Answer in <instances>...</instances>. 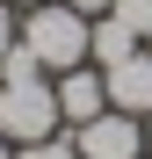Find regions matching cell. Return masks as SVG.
Returning <instances> with one entry per match:
<instances>
[{"label": "cell", "instance_id": "6da1fadb", "mask_svg": "<svg viewBox=\"0 0 152 159\" xmlns=\"http://www.w3.org/2000/svg\"><path fill=\"white\" fill-rule=\"evenodd\" d=\"M87 22L80 7H65V0H36V7H22V43L44 58V72H72L87 65Z\"/></svg>", "mask_w": 152, "mask_h": 159}, {"label": "cell", "instance_id": "7a4b0ae2", "mask_svg": "<svg viewBox=\"0 0 152 159\" xmlns=\"http://www.w3.org/2000/svg\"><path fill=\"white\" fill-rule=\"evenodd\" d=\"M51 130H65L58 116V87L51 80H22V87H0V138L7 145H36Z\"/></svg>", "mask_w": 152, "mask_h": 159}, {"label": "cell", "instance_id": "3957f363", "mask_svg": "<svg viewBox=\"0 0 152 159\" xmlns=\"http://www.w3.org/2000/svg\"><path fill=\"white\" fill-rule=\"evenodd\" d=\"M72 145H80V159H145V116L101 109L87 123H72Z\"/></svg>", "mask_w": 152, "mask_h": 159}, {"label": "cell", "instance_id": "277c9868", "mask_svg": "<svg viewBox=\"0 0 152 159\" xmlns=\"http://www.w3.org/2000/svg\"><path fill=\"white\" fill-rule=\"evenodd\" d=\"M51 87H58V116H65V130L109 109V87H101V65H72V72H51Z\"/></svg>", "mask_w": 152, "mask_h": 159}, {"label": "cell", "instance_id": "5b68a950", "mask_svg": "<svg viewBox=\"0 0 152 159\" xmlns=\"http://www.w3.org/2000/svg\"><path fill=\"white\" fill-rule=\"evenodd\" d=\"M101 87H109V109L152 116V51H131L123 65H101Z\"/></svg>", "mask_w": 152, "mask_h": 159}, {"label": "cell", "instance_id": "8992f818", "mask_svg": "<svg viewBox=\"0 0 152 159\" xmlns=\"http://www.w3.org/2000/svg\"><path fill=\"white\" fill-rule=\"evenodd\" d=\"M131 51H145V36H138V29H131V22H123L116 7L87 22V65H123Z\"/></svg>", "mask_w": 152, "mask_h": 159}, {"label": "cell", "instance_id": "52a82bcc", "mask_svg": "<svg viewBox=\"0 0 152 159\" xmlns=\"http://www.w3.org/2000/svg\"><path fill=\"white\" fill-rule=\"evenodd\" d=\"M22 80H51V72H44V58H36V51L15 36V51L0 58V87H22Z\"/></svg>", "mask_w": 152, "mask_h": 159}, {"label": "cell", "instance_id": "ba28073f", "mask_svg": "<svg viewBox=\"0 0 152 159\" xmlns=\"http://www.w3.org/2000/svg\"><path fill=\"white\" fill-rule=\"evenodd\" d=\"M15 159H80V145H72V130H51L36 145H15Z\"/></svg>", "mask_w": 152, "mask_h": 159}, {"label": "cell", "instance_id": "9c48e42d", "mask_svg": "<svg viewBox=\"0 0 152 159\" xmlns=\"http://www.w3.org/2000/svg\"><path fill=\"white\" fill-rule=\"evenodd\" d=\"M116 15H123V22H131V29L152 43V0H116Z\"/></svg>", "mask_w": 152, "mask_h": 159}, {"label": "cell", "instance_id": "30bf717a", "mask_svg": "<svg viewBox=\"0 0 152 159\" xmlns=\"http://www.w3.org/2000/svg\"><path fill=\"white\" fill-rule=\"evenodd\" d=\"M15 36H22V7H7V0H0V58L15 51Z\"/></svg>", "mask_w": 152, "mask_h": 159}, {"label": "cell", "instance_id": "8fae6325", "mask_svg": "<svg viewBox=\"0 0 152 159\" xmlns=\"http://www.w3.org/2000/svg\"><path fill=\"white\" fill-rule=\"evenodd\" d=\"M65 7H80V15H109L116 0H65Z\"/></svg>", "mask_w": 152, "mask_h": 159}, {"label": "cell", "instance_id": "7c38bea8", "mask_svg": "<svg viewBox=\"0 0 152 159\" xmlns=\"http://www.w3.org/2000/svg\"><path fill=\"white\" fill-rule=\"evenodd\" d=\"M0 159H15V145H7V138H0Z\"/></svg>", "mask_w": 152, "mask_h": 159}, {"label": "cell", "instance_id": "4fadbf2b", "mask_svg": "<svg viewBox=\"0 0 152 159\" xmlns=\"http://www.w3.org/2000/svg\"><path fill=\"white\" fill-rule=\"evenodd\" d=\"M145 152H152V116H145Z\"/></svg>", "mask_w": 152, "mask_h": 159}, {"label": "cell", "instance_id": "5bb4252c", "mask_svg": "<svg viewBox=\"0 0 152 159\" xmlns=\"http://www.w3.org/2000/svg\"><path fill=\"white\" fill-rule=\"evenodd\" d=\"M7 7H36V0H7Z\"/></svg>", "mask_w": 152, "mask_h": 159}, {"label": "cell", "instance_id": "9a60e30c", "mask_svg": "<svg viewBox=\"0 0 152 159\" xmlns=\"http://www.w3.org/2000/svg\"><path fill=\"white\" fill-rule=\"evenodd\" d=\"M145 159H152V152H145Z\"/></svg>", "mask_w": 152, "mask_h": 159}]
</instances>
